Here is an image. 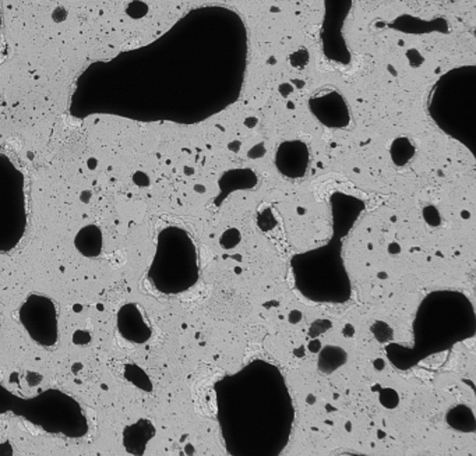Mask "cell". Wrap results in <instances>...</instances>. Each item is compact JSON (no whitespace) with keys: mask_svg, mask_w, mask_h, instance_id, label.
Returning a JSON list of instances; mask_svg holds the SVG:
<instances>
[{"mask_svg":"<svg viewBox=\"0 0 476 456\" xmlns=\"http://www.w3.org/2000/svg\"><path fill=\"white\" fill-rule=\"evenodd\" d=\"M372 334L374 335V338L380 342V343H387L390 341H392V336H394V332L391 329L390 325H387L386 323L383 321H376L373 325H372Z\"/></svg>","mask_w":476,"mask_h":456,"instance_id":"8","label":"cell"},{"mask_svg":"<svg viewBox=\"0 0 476 456\" xmlns=\"http://www.w3.org/2000/svg\"><path fill=\"white\" fill-rule=\"evenodd\" d=\"M379 399H380V403L387 409H395L399 403V396H398L397 391L392 388L381 389Z\"/></svg>","mask_w":476,"mask_h":456,"instance_id":"9","label":"cell"},{"mask_svg":"<svg viewBox=\"0 0 476 456\" xmlns=\"http://www.w3.org/2000/svg\"><path fill=\"white\" fill-rule=\"evenodd\" d=\"M134 428V431L137 432V438H132L125 441L126 442V448L132 452V453H143L145 445L148 443V441L154 437L155 430L152 427V424L148 420H140L137 421L134 425H132Z\"/></svg>","mask_w":476,"mask_h":456,"instance_id":"6","label":"cell"},{"mask_svg":"<svg viewBox=\"0 0 476 456\" xmlns=\"http://www.w3.org/2000/svg\"><path fill=\"white\" fill-rule=\"evenodd\" d=\"M77 249L87 257H95L101 253V234L98 227L88 226L83 229L76 239Z\"/></svg>","mask_w":476,"mask_h":456,"instance_id":"4","label":"cell"},{"mask_svg":"<svg viewBox=\"0 0 476 456\" xmlns=\"http://www.w3.org/2000/svg\"><path fill=\"white\" fill-rule=\"evenodd\" d=\"M309 109L328 129H344L351 123V111L347 101L334 90L313 97L309 101Z\"/></svg>","mask_w":476,"mask_h":456,"instance_id":"1","label":"cell"},{"mask_svg":"<svg viewBox=\"0 0 476 456\" xmlns=\"http://www.w3.org/2000/svg\"><path fill=\"white\" fill-rule=\"evenodd\" d=\"M322 323H323V320L322 321H316L315 324H312V328H310V335L312 336H317V335H320V334L327 331V328H322Z\"/></svg>","mask_w":476,"mask_h":456,"instance_id":"11","label":"cell"},{"mask_svg":"<svg viewBox=\"0 0 476 456\" xmlns=\"http://www.w3.org/2000/svg\"><path fill=\"white\" fill-rule=\"evenodd\" d=\"M391 159L397 166L406 165L415 155V147L408 138H397L390 149Z\"/></svg>","mask_w":476,"mask_h":456,"instance_id":"7","label":"cell"},{"mask_svg":"<svg viewBox=\"0 0 476 456\" xmlns=\"http://www.w3.org/2000/svg\"><path fill=\"white\" fill-rule=\"evenodd\" d=\"M309 148L299 140L284 141L276 154V165L278 172L289 179H301L309 168Z\"/></svg>","mask_w":476,"mask_h":456,"instance_id":"2","label":"cell"},{"mask_svg":"<svg viewBox=\"0 0 476 456\" xmlns=\"http://www.w3.org/2000/svg\"><path fill=\"white\" fill-rule=\"evenodd\" d=\"M241 242V234L237 229H228L222 238H221V245L223 249H233Z\"/></svg>","mask_w":476,"mask_h":456,"instance_id":"10","label":"cell"},{"mask_svg":"<svg viewBox=\"0 0 476 456\" xmlns=\"http://www.w3.org/2000/svg\"><path fill=\"white\" fill-rule=\"evenodd\" d=\"M348 360V355L344 349L337 346H326L319 356V370L324 374H331Z\"/></svg>","mask_w":476,"mask_h":456,"instance_id":"5","label":"cell"},{"mask_svg":"<svg viewBox=\"0 0 476 456\" xmlns=\"http://www.w3.org/2000/svg\"><path fill=\"white\" fill-rule=\"evenodd\" d=\"M447 423L451 428L462 432H473L476 430L475 414L470 407L458 405L447 413Z\"/></svg>","mask_w":476,"mask_h":456,"instance_id":"3","label":"cell"}]
</instances>
